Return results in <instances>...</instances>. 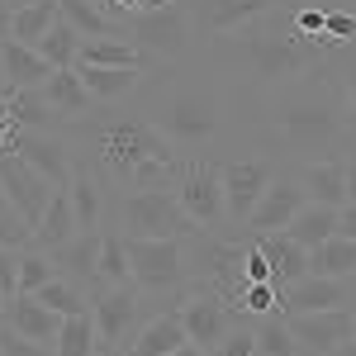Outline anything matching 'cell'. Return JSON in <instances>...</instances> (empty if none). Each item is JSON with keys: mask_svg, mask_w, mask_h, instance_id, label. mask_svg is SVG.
Segmentation results:
<instances>
[{"mask_svg": "<svg viewBox=\"0 0 356 356\" xmlns=\"http://www.w3.org/2000/svg\"><path fill=\"white\" fill-rule=\"evenodd\" d=\"M0 356H57L43 342H29L24 332H15L10 323H0Z\"/></svg>", "mask_w": 356, "mask_h": 356, "instance_id": "cell-41", "label": "cell"}, {"mask_svg": "<svg viewBox=\"0 0 356 356\" xmlns=\"http://www.w3.org/2000/svg\"><path fill=\"white\" fill-rule=\"evenodd\" d=\"M271 181H275V171L261 157H243V162L223 166V204H228V219L247 223V214L257 209V200L266 195Z\"/></svg>", "mask_w": 356, "mask_h": 356, "instance_id": "cell-12", "label": "cell"}, {"mask_svg": "<svg viewBox=\"0 0 356 356\" xmlns=\"http://www.w3.org/2000/svg\"><path fill=\"white\" fill-rule=\"evenodd\" d=\"M43 95L53 100V110L62 114V119H81V114H90V90H86V81H81V72L76 67H57L53 76L43 81Z\"/></svg>", "mask_w": 356, "mask_h": 356, "instance_id": "cell-24", "label": "cell"}, {"mask_svg": "<svg viewBox=\"0 0 356 356\" xmlns=\"http://www.w3.org/2000/svg\"><path fill=\"white\" fill-rule=\"evenodd\" d=\"M57 275H62V271H57L53 261L43 257V247H29V252H19V290H24V295H38L48 280H57Z\"/></svg>", "mask_w": 356, "mask_h": 356, "instance_id": "cell-38", "label": "cell"}, {"mask_svg": "<svg viewBox=\"0 0 356 356\" xmlns=\"http://www.w3.org/2000/svg\"><path fill=\"white\" fill-rule=\"evenodd\" d=\"M309 275H337V280L356 275V238L332 233L328 243L309 247Z\"/></svg>", "mask_w": 356, "mask_h": 356, "instance_id": "cell-29", "label": "cell"}, {"mask_svg": "<svg viewBox=\"0 0 356 356\" xmlns=\"http://www.w3.org/2000/svg\"><path fill=\"white\" fill-rule=\"evenodd\" d=\"M337 233H342V238H356V204L352 200L337 209Z\"/></svg>", "mask_w": 356, "mask_h": 356, "instance_id": "cell-48", "label": "cell"}, {"mask_svg": "<svg viewBox=\"0 0 356 356\" xmlns=\"http://www.w3.org/2000/svg\"><path fill=\"white\" fill-rule=\"evenodd\" d=\"M243 271H247V280L257 285V280H275V271H271V261H266V252L257 243H247V261H243Z\"/></svg>", "mask_w": 356, "mask_h": 356, "instance_id": "cell-46", "label": "cell"}, {"mask_svg": "<svg viewBox=\"0 0 356 356\" xmlns=\"http://www.w3.org/2000/svg\"><path fill=\"white\" fill-rule=\"evenodd\" d=\"M347 105H352V114H356V67L347 72Z\"/></svg>", "mask_w": 356, "mask_h": 356, "instance_id": "cell-51", "label": "cell"}, {"mask_svg": "<svg viewBox=\"0 0 356 356\" xmlns=\"http://www.w3.org/2000/svg\"><path fill=\"white\" fill-rule=\"evenodd\" d=\"M143 62H147V53L134 48L129 38H90L76 53V67H134V72H143Z\"/></svg>", "mask_w": 356, "mask_h": 356, "instance_id": "cell-28", "label": "cell"}, {"mask_svg": "<svg viewBox=\"0 0 356 356\" xmlns=\"http://www.w3.org/2000/svg\"><path fill=\"white\" fill-rule=\"evenodd\" d=\"M257 356H300V342H295L290 323L266 314V323L257 328Z\"/></svg>", "mask_w": 356, "mask_h": 356, "instance_id": "cell-39", "label": "cell"}, {"mask_svg": "<svg viewBox=\"0 0 356 356\" xmlns=\"http://www.w3.org/2000/svg\"><path fill=\"white\" fill-rule=\"evenodd\" d=\"M57 10H62V19L76 29L81 38H124L129 33V24L119 29L95 0H57Z\"/></svg>", "mask_w": 356, "mask_h": 356, "instance_id": "cell-27", "label": "cell"}, {"mask_svg": "<svg viewBox=\"0 0 356 356\" xmlns=\"http://www.w3.org/2000/svg\"><path fill=\"white\" fill-rule=\"evenodd\" d=\"M214 356H257V332L233 328V332L219 342V352H214Z\"/></svg>", "mask_w": 356, "mask_h": 356, "instance_id": "cell-45", "label": "cell"}, {"mask_svg": "<svg viewBox=\"0 0 356 356\" xmlns=\"http://www.w3.org/2000/svg\"><path fill=\"white\" fill-rule=\"evenodd\" d=\"M352 337H356V309H352Z\"/></svg>", "mask_w": 356, "mask_h": 356, "instance_id": "cell-57", "label": "cell"}, {"mask_svg": "<svg viewBox=\"0 0 356 356\" xmlns=\"http://www.w3.org/2000/svg\"><path fill=\"white\" fill-rule=\"evenodd\" d=\"M24 5H33V0H10V10H24Z\"/></svg>", "mask_w": 356, "mask_h": 356, "instance_id": "cell-55", "label": "cell"}, {"mask_svg": "<svg viewBox=\"0 0 356 356\" xmlns=\"http://www.w3.org/2000/svg\"><path fill=\"white\" fill-rule=\"evenodd\" d=\"M72 209H76V233H100V214H105V195L90 171H72Z\"/></svg>", "mask_w": 356, "mask_h": 356, "instance_id": "cell-30", "label": "cell"}, {"mask_svg": "<svg viewBox=\"0 0 356 356\" xmlns=\"http://www.w3.org/2000/svg\"><path fill=\"white\" fill-rule=\"evenodd\" d=\"M5 323L15 332H24L29 342H43V347L57 352V337H62V323H67V318H62L57 309H48L38 295H24V290H19L15 300L5 304Z\"/></svg>", "mask_w": 356, "mask_h": 356, "instance_id": "cell-16", "label": "cell"}, {"mask_svg": "<svg viewBox=\"0 0 356 356\" xmlns=\"http://www.w3.org/2000/svg\"><path fill=\"white\" fill-rule=\"evenodd\" d=\"M119 233L124 238H191L195 223L181 209L176 191H129L119 200Z\"/></svg>", "mask_w": 356, "mask_h": 356, "instance_id": "cell-2", "label": "cell"}, {"mask_svg": "<svg viewBox=\"0 0 356 356\" xmlns=\"http://www.w3.org/2000/svg\"><path fill=\"white\" fill-rule=\"evenodd\" d=\"M81 43H86V38L76 33V29L67 24V19H57V24L48 29V33H43V38H38L33 48L48 57L53 67H76V53H81Z\"/></svg>", "mask_w": 356, "mask_h": 356, "instance_id": "cell-35", "label": "cell"}, {"mask_svg": "<svg viewBox=\"0 0 356 356\" xmlns=\"http://www.w3.org/2000/svg\"><path fill=\"white\" fill-rule=\"evenodd\" d=\"M176 356H214V352H204V347H195V342H191V347H181Z\"/></svg>", "mask_w": 356, "mask_h": 356, "instance_id": "cell-52", "label": "cell"}, {"mask_svg": "<svg viewBox=\"0 0 356 356\" xmlns=\"http://www.w3.org/2000/svg\"><path fill=\"white\" fill-rule=\"evenodd\" d=\"M332 356H356V337H352V342H342V347H337Z\"/></svg>", "mask_w": 356, "mask_h": 356, "instance_id": "cell-53", "label": "cell"}, {"mask_svg": "<svg viewBox=\"0 0 356 356\" xmlns=\"http://www.w3.org/2000/svg\"><path fill=\"white\" fill-rule=\"evenodd\" d=\"M352 290L337 275H300L285 285V309L290 314H318V309H347Z\"/></svg>", "mask_w": 356, "mask_h": 356, "instance_id": "cell-18", "label": "cell"}, {"mask_svg": "<svg viewBox=\"0 0 356 356\" xmlns=\"http://www.w3.org/2000/svg\"><path fill=\"white\" fill-rule=\"evenodd\" d=\"M323 29H328V10L323 5H304L295 15V33L300 38H323Z\"/></svg>", "mask_w": 356, "mask_h": 356, "instance_id": "cell-43", "label": "cell"}, {"mask_svg": "<svg viewBox=\"0 0 356 356\" xmlns=\"http://www.w3.org/2000/svg\"><path fill=\"white\" fill-rule=\"evenodd\" d=\"M275 129L300 147H318V143H332L342 134V114L323 95H295V100L275 105Z\"/></svg>", "mask_w": 356, "mask_h": 356, "instance_id": "cell-6", "label": "cell"}, {"mask_svg": "<svg viewBox=\"0 0 356 356\" xmlns=\"http://www.w3.org/2000/svg\"><path fill=\"white\" fill-rule=\"evenodd\" d=\"M5 304H10V300H5V290H0V314H5Z\"/></svg>", "mask_w": 356, "mask_h": 356, "instance_id": "cell-56", "label": "cell"}, {"mask_svg": "<svg viewBox=\"0 0 356 356\" xmlns=\"http://www.w3.org/2000/svg\"><path fill=\"white\" fill-rule=\"evenodd\" d=\"M181 347H191L186 318H181V309H166V314L147 318V323H143V328L129 337L124 356H176Z\"/></svg>", "mask_w": 356, "mask_h": 356, "instance_id": "cell-17", "label": "cell"}, {"mask_svg": "<svg viewBox=\"0 0 356 356\" xmlns=\"http://www.w3.org/2000/svg\"><path fill=\"white\" fill-rule=\"evenodd\" d=\"M356 38V15H342V10H328V29H323V48H337V43H352Z\"/></svg>", "mask_w": 356, "mask_h": 356, "instance_id": "cell-42", "label": "cell"}, {"mask_svg": "<svg viewBox=\"0 0 356 356\" xmlns=\"http://www.w3.org/2000/svg\"><path fill=\"white\" fill-rule=\"evenodd\" d=\"M124 24H129V43L143 48L147 57H181L191 48V15L181 0H171L162 10H143Z\"/></svg>", "mask_w": 356, "mask_h": 356, "instance_id": "cell-5", "label": "cell"}, {"mask_svg": "<svg viewBox=\"0 0 356 356\" xmlns=\"http://www.w3.org/2000/svg\"><path fill=\"white\" fill-rule=\"evenodd\" d=\"M252 243L266 252V261H271V271H275V285L285 290L290 280H300V275H309V247H300L285 228L280 233H257Z\"/></svg>", "mask_w": 356, "mask_h": 356, "instance_id": "cell-21", "label": "cell"}, {"mask_svg": "<svg viewBox=\"0 0 356 356\" xmlns=\"http://www.w3.org/2000/svg\"><path fill=\"white\" fill-rule=\"evenodd\" d=\"M0 72H5V76H0L5 86L24 90V86H43V81L57 72V67H53L43 53H38V48L19 43V38H0Z\"/></svg>", "mask_w": 356, "mask_h": 356, "instance_id": "cell-20", "label": "cell"}, {"mask_svg": "<svg viewBox=\"0 0 356 356\" xmlns=\"http://www.w3.org/2000/svg\"><path fill=\"white\" fill-rule=\"evenodd\" d=\"M15 134H19V124H15V119H0V152L15 147Z\"/></svg>", "mask_w": 356, "mask_h": 356, "instance_id": "cell-49", "label": "cell"}, {"mask_svg": "<svg viewBox=\"0 0 356 356\" xmlns=\"http://www.w3.org/2000/svg\"><path fill=\"white\" fill-rule=\"evenodd\" d=\"M300 186L314 204L342 209V204H347V162H309L300 171Z\"/></svg>", "mask_w": 356, "mask_h": 356, "instance_id": "cell-23", "label": "cell"}, {"mask_svg": "<svg viewBox=\"0 0 356 356\" xmlns=\"http://www.w3.org/2000/svg\"><path fill=\"white\" fill-rule=\"evenodd\" d=\"M100 243H105V228L100 233H76L72 243H62L53 252V266L67 280H90L95 285V271H100Z\"/></svg>", "mask_w": 356, "mask_h": 356, "instance_id": "cell-22", "label": "cell"}, {"mask_svg": "<svg viewBox=\"0 0 356 356\" xmlns=\"http://www.w3.org/2000/svg\"><path fill=\"white\" fill-rule=\"evenodd\" d=\"M285 233H290V238H295L300 247L328 243L332 233H337V209H332V204H314V200H309L300 214L290 219V228H285Z\"/></svg>", "mask_w": 356, "mask_h": 356, "instance_id": "cell-31", "label": "cell"}, {"mask_svg": "<svg viewBox=\"0 0 356 356\" xmlns=\"http://www.w3.org/2000/svg\"><path fill=\"white\" fill-rule=\"evenodd\" d=\"M295 342L314 356H332L342 342H352V309H318V314H295L290 318Z\"/></svg>", "mask_w": 356, "mask_h": 356, "instance_id": "cell-15", "label": "cell"}, {"mask_svg": "<svg viewBox=\"0 0 356 356\" xmlns=\"http://www.w3.org/2000/svg\"><path fill=\"white\" fill-rule=\"evenodd\" d=\"M181 318H186V332H191L195 347H204V352H219V342L233 332V309L209 290V285H200L186 295L181 304Z\"/></svg>", "mask_w": 356, "mask_h": 356, "instance_id": "cell-11", "label": "cell"}, {"mask_svg": "<svg viewBox=\"0 0 356 356\" xmlns=\"http://www.w3.org/2000/svg\"><path fill=\"white\" fill-rule=\"evenodd\" d=\"M347 200L356 204V162H347Z\"/></svg>", "mask_w": 356, "mask_h": 356, "instance_id": "cell-50", "label": "cell"}, {"mask_svg": "<svg viewBox=\"0 0 356 356\" xmlns=\"http://www.w3.org/2000/svg\"><path fill=\"white\" fill-rule=\"evenodd\" d=\"M5 100H10V119L19 124V129H48L53 134V100L43 95V86H24V90H15V86H5Z\"/></svg>", "mask_w": 356, "mask_h": 356, "instance_id": "cell-26", "label": "cell"}, {"mask_svg": "<svg viewBox=\"0 0 356 356\" xmlns=\"http://www.w3.org/2000/svg\"><path fill=\"white\" fill-rule=\"evenodd\" d=\"M57 19H62L57 0H33V5H24V10H10V38H19V43L33 48Z\"/></svg>", "mask_w": 356, "mask_h": 356, "instance_id": "cell-32", "label": "cell"}, {"mask_svg": "<svg viewBox=\"0 0 356 356\" xmlns=\"http://www.w3.org/2000/svg\"><path fill=\"white\" fill-rule=\"evenodd\" d=\"M247 62H252V72L261 76L266 86H285V81H300L304 72H309V62H314V48H304V38L290 29V33H257V38H247L243 43Z\"/></svg>", "mask_w": 356, "mask_h": 356, "instance_id": "cell-4", "label": "cell"}, {"mask_svg": "<svg viewBox=\"0 0 356 356\" xmlns=\"http://www.w3.org/2000/svg\"><path fill=\"white\" fill-rule=\"evenodd\" d=\"M15 152H19L33 171H43L57 191L72 186V171H76V166H72V152H67V143L53 138L48 129H19V134H15Z\"/></svg>", "mask_w": 356, "mask_h": 356, "instance_id": "cell-14", "label": "cell"}, {"mask_svg": "<svg viewBox=\"0 0 356 356\" xmlns=\"http://www.w3.org/2000/svg\"><path fill=\"white\" fill-rule=\"evenodd\" d=\"M138 314H143V300H138V285H95V300H90V318H95V337L100 347H129V337L138 332Z\"/></svg>", "mask_w": 356, "mask_h": 356, "instance_id": "cell-9", "label": "cell"}, {"mask_svg": "<svg viewBox=\"0 0 356 356\" xmlns=\"http://www.w3.org/2000/svg\"><path fill=\"white\" fill-rule=\"evenodd\" d=\"M95 356H124V352H119V347H100Z\"/></svg>", "mask_w": 356, "mask_h": 356, "instance_id": "cell-54", "label": "cell"}, {"mask_svg": "<svg viewBox=\"0 0 356 356\" xmlns=\"http://www.w3.org/2000/svg\"><path fill=\"white\" fill-rule=\"evenodd\" d=\"M129 280H134V271H129V247H124V233H119V228H105L95 285H129Z\"/></svg>", "mask_w": 356, "mask_h": 356, "instance_id": "cell-34", "label": "cell"}, {"mask_svg": "<svg viewBox=\"0 0 356 356\" xmlns=\"http://www.w3.org/2000/svg\"><path fill=\"white\" fill-rule=\"evenodd\" d=\"M76 72H81L86 90H90L95 100H119V95H129L138 86V76H143L134 67H76Z\"/></svg>", "mask_w": 356, "mask_h": 356, "instance_id": "cell-33", "label": "cell"}, {"mask_svg": "<svg viewBox=\"0 0 356 356\" xmlns=\"http://www.w3.org/2000/svg\"><path fill=\"white\" fill-rule=\"evenodd\" d=\"M38 300L48 304V309H57L62 318H72V314H90L86 309V300H81V290L67 280V275H57V280H48L43 290H38Z\"/></svg>", "mask_w": 356, "mask_h": 356, "instance_id": "cell-40", "label": "cell"}, {"mask_svg": "<svg viewBox=\"0 0 356 356\" xmlns=\"http://www.w3.org/2000/svg\"><path fill=\"white\" fill-rule=\"evenodd\" d=\"M285 0H204L200 5V24L209 29V33H243L247 24L266 19Z\"/></svg>", "mask_w": 356, "mask_h": 356, "instance_id": "cell-19", "label": "cell"}, {"mask_svg": "<svg viewBox=\"0 0 356 356\" xmlns=\"http://www.w3.org/2000/svg\"><path fill=\"white\" fill-rule=\"evenodd\" d=\"M129 271L138 290H181L186 285V238H124Z\"/></svg>", "mask_w": 356, "mask_h": 356, "instance_id": "cell-3", "label": "cell"}, {"mask_svg": "<svg viewBox=\"0 0 356 356\" xmlns=\"http://www.w3.org/2000/svg\"><path fill=\"white\" fill-rule=\"evenodd\" d=\"M100 352V337H95V318L90 314H72L62 323V337H57V356H95Z\"/></svg>", "mask_w": 356, "mask_h": 356, "instance_id": "cell-36", "label": "cell"}, {"mask_svg": "<svg viewBox=\"0 0 356 356\" xmlns=\"http://www.w3.org/2000/svg\"><path fill=\"white\" fill-rule=\"evenodd\" d=\"M0 186H5V195H10V204L24 214V223L38 233V223H43V214H48L57 186L43 176V171H33L15 147H5V152H0Z\"/></svg>", "mask_w": 356, "mask_h": 356, "instance_id": "cell-10", "label": "cell"}, {"mask_svg": "<svg viewBox=\"0 0 356 356\" xmlns=\"http://www.w3.org/2000/svg\"><path fill=\"white\" fill-rule=\"evenodd\" d=\"M100 162L134 191H166V181H181L186 171V162L152 124H114L100 138Z\"/></svg>", "mask_w": 356, "mask_h": 356, "instance_id": "cell-1", "label": "cell"}, {"mask_svg": "<svg viewBox=\"0 0 356 356\" xmlns=\"http://www.w3.org/2000/svg\"><path fill=\"white\" fill-rule=\"evenodd\" d=\"M0 290H5V300L19 295V252L15 247H0Z\"/></svg>", "mask_w": 356, "mask_h": 356, "instance_id": "cell-44", "label": "cell"}, {"mask_svg": "<svg viewBox=\"0 0 356 356\" xmlns=\"http://www.w3.org/2000/svg\"><path fill=\"white\" fill-rule=\"evenodd\" d=\"M152 129L166 138V143H181V147H195L204 138L219 134V105L209 95H171L162 105V114L152 119Z\"/></svg>", "mask_w": 356, "mask_h": 356, "instance_id": "cell-8", "label": "cell"}, {"mask_svg": "<svg viewBox=\"0 0 356 356\" xmlns=\"http://www.w3.org/2000/svg\"><path fill=\"white\" fill-rule=\"evenodd\" d=\"M72 238H76V209H72V191H53V204H48V214H43L38 233H33V247L57 252V247L72 243Z\"/></svg>", "mask_w": 356, "mask_h": 356, "instance_id": "cell-25", "label": "cell"}, {"mask_svg": "<svg viewBox=\"0 0 356 356\" xmlns=\"http://www.w3.org/2000/svg\"><path fill=\"white\" fill-rule=\"evenodd\" d=\"M304 204H309V195H304L300 176L290 181V176H275L266 195L257 200V209L247 214V233L257 238V233H280V228H290V219L300 214Z\"/></svg>", "mask_w": 356, "mask_h": 356, "instance_id": "cell-13", "label": "cell"}, {"mask_svg": "<svg viewBox=\"0 0 356 356\" xmlns=\"http://www.w3.org/2000/svg\"><path fill=\"white\" fill-rule=\"evenodd\" d=\"M110 10H124V15H143V10H162L171 0H105Z\"/></svg>", "mask_w": 356, "mask_h": 356, "instance_id": "cell-47", "label": "cell"}, {"mask_svg": "<svg viewBox=\"0 0 356 356\" xmlns=\"http://www.w3.org/2000/svg\"><path fill=\"white\" fill-rule=\"evenodd\" d=\"M0 247H15V252H29V247H33V228H29L24 214L10 204L5 186H0Z\"/></svg>", "mask_w": 356, "mask_h": 356, "instance_id": "cell-37", "label": "cell"}, {"mask_svg": "<svg viewBox=\"0 0 356 356\" xmlns=\"http://www.w3.org/2000/svg\"><path fill=\"white\" fill-rule=\"evenodd\" d=\"M176 200L191 214L195 228H219L228 219V204H223V166L219 162H186L181 181H176Z\"/></svg>", "mask_w": 356, "mask_h": 356, "instance_id": "cell-7", "label": "cell"}]
</instances>
